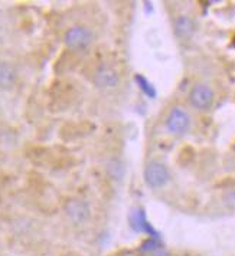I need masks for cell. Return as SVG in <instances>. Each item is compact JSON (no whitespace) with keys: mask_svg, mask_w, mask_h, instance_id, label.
I'll return each mask as SVG.
<instances>
[{"mask_svg":"<svg viewBox=\"0 0 235 256\" xmlns=\"http://www.w3.org/2000/svg\"><path fill=\"white\" fill-rule=\"evenodd\" d=\"M170 174L169 170L166 168V166L163 163L159 162H152L147 164V167L144 168V182L147 186H150L152 188H160L163 187L169 182Z\"/></svg>","mask_w":235,"mask_h":256,"instance_id":"1","label":"cell"},{"mask_svg":"<svg viewBox=\"0 0 235 256\" xmlns=\"http://www.w3.org/2000/svg\"><path fill=\"white\" fill-rule=\"evenodd\" d=\"M91 39H93V34L85 26H72L64 36L65 45L71 49H81L88 46Z\"/></svg>","mask_w":235,"mask_h":256,"instance_id":"2","label":"cell"},{"mask_svg":"<svg viewBox=\"0 0 235 256\" xmlns=\"http://www.w3.org/2000/svg\"><path fill=\"white\" fill-rule=\"evenodd\" d=\"M189 126H190V118H189L188 112L185 110H182L180 106H175L169 112L167 120H166V127L172 134L180 136L188 131Z\"/></svg>","mask_w":235,"mask_h":256,"instance_id":"3","label":"cell"},{"mask_svg":"<svg viewBox=\"0 0 235 256\" xmlns=\"http://www.w3.org/2000/svg\"><path fill=\"white\" fill-rule=\"evenodd\" d=\"M189 100H190V104L196 110L205 111L211 108L213 102V91L211 90V86L205 84H198L192 88V91L189 94Z\"/></svg>","mask_w":235,"mask_h":256,"instance_id":"4","label":"cell"},{"mask_svg":"<svg viewBox=\"0 0 235 256\" xmlns=\"http://www.w3.org/2000/svg\"><path fill=\"white\" fill-rule=\"evenodd\" d=\"M67 214L74 223H81L88 218V204L83 200H70L65 206Z\"/></svg>","mask_w":235,"mask_h":256,"instance_id":"5","label":"cell"},{"mask_svg":"<svg viewBox=\"0 0 235 256\" xmlns=\"http://www.w3.org/2000/svg\"><path fill=\"white\" fill-rule=\"evenodd\" d=\"M94 82L101 88H113L118 84V75L111 68H100L95 72Z\"/></svg>","mask_w":235,"mask_h":256,"instance_id":"6","label":"cell"},{"mask_svg":"<svg viewBox=\"0 0 235 256\" xmlns=\"http://www.w3.org/2000/svg\"><path fill=\"white\" fill-rule=\"evenodd\" d=\"M130 224L134 230L137 232H146L150 233L152 236H157V233L154 232L150 223L146 220V216H144V212L143 210H133L131 214H130Z\"/></svg>","mask_w":235,"mask_h":256,"instance_id":"7","label":"cell"},{"mask_svg":"<svg viewBox=\"0 0 235 256\" xmlns=\"http://www.w3.org/2000/svg\"><path fill=\"white\" fill-rule=\"evenodd\" d=\"M195 30V24L192 22V19L188 16H179L175 22V32L179 38L182 39H188L192 36Z\"/></svg>","mask_w":235,"mask_h":256,"instance_id":"8","label":"cell"},{"mask_svg":"<svg viewBox=\"0 0 235 256\" xmlns=\"http://www.w3.org/2000/svg\"><path fill=\"white\" fill-rule=\"evenodd\" d=\"M15 78H16V70L12 65L8 62H0V85L9 86L13 84Z\"/></svg>","mask_w":235,"mask_h":256,"instance_id":"9","label":"cell"},{"mask_svg":"<svg viewBox=\"0 0 235 256\" xmlns=\"http://www.w3.org/2000/svg\"><path fill=\"white\" fill-rule=\"evenodd\" d=\"M136 82H137V85H139V88H140L143 92L146 94L147 96H150V98H154L156 96V90H154V86H153L150 82L147 81L144 76H141V75H136Z\"/></svg>","mask_w":235,"mask_h":256,"instance_id":"10","label":"cell"},{"mask_svg":"<svg viewBox=\"0 0 235 256\" xmlns=\"http://www.w3.org/2000/svg\"><path fill=\"white\" fill-rule=\"evenodd\" d=\"M157 248V244H156V240H153V239H149V240H146L143 246H141V250L143 252H150V250H154Z\"/></svg>","mask_w":235,"mask_h":256,"instance_id":"11","label":"cell"},{"mask_svg":"<svg viewBox=\"0 0 235 256\" xmlns=\"http://www.w3.org/2000/svg\"><path fill=\"white\" fill-rule=\"evenodd\" d=\"M157 256H169V255H167V254H159Z\"/></svg>","mask_w":235,"mask_h":256,"instance_id":"12","label":"cell"}]
</instances>
